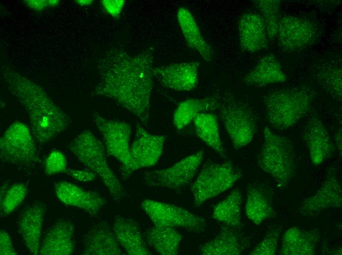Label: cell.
<instances>
[{"label":"cell","mask_w":342,"mask_h":255,"mask_svg":"<svg viewBox=\"0 0 342 255\" xmlns=\"http://www.w3.org/2000/svg\"><path fill=\"white\" fill-rule=\"evenodd\" d=\"M259 167L270 175L276 183L286 187L296 172V157L290 140L265 127L263 143L257 155Z\"/></svg>","instance_id":"5b68a950"},{"label":"cell","mask_w":342,"mask_h":255,"mask_svg":"<svg viewBox=\"0 0 342 255\" xmlns=\"http://www.w3.org/2000/svg\"><path fill=\"white\" fill-rule=\"evenodd\" d=\"M112 230L120 246L128 255H151L142 236L138 223L135 220L120 214L115 216Z\"/></svg>","instance_id":"44dd1931"},{"label":"cell","mask_w":342,"mask_h":255,"mask_svg":"<svg viewBox=\"0 0 342 255\" xmlns=\"http://www.w3.org/2000/svg\"><path fill=\"white\" fill-rule=\"evenodd\" d=\"M270 190L263 183L254 182L249 184L245 206L247 217L259 225L275 214Z\"/></svg>","instance_id":"603a6c76"},{"label":"cell","mask_w":342,"mask_h":255,"mask_svg":"<svg viewBox=\"0 0 342 255\" xmlns=\"http://www.w3.org/2000/svg\"><path fill=\"white\" fill-rule=\"evenodd\" d=\"M34 140L26 125L13 123L0 139L1 161L22 167L35 164L39 159Z\"/></svg>","instance_id":"ba28073f"},{"label":"cell","mask_w":342,"mask_h":255,"mask_svg":"<svg viewBox=\"0 0 342 255\" xmlns=\"http://www.w3.org/2000/svg\"><path fill=\"white\" fill-rule=\"evenodd\" d=\"M165 140L164 135L150 133L138 123L129 149L130 167L126 177L136 170L155 165L162 154Z\"/></svg>","instance_id":"4fadbf2b"},{"label":"cell","mask_w":342,"mask_h":255,"mask_svg":"<svg viewBox=\"0 0 342 255\" xmlns=\"http://www.w3.org/2000/svg\"><path fill=\"white\" fill-rule=\"evenodd\" d=\"M67 169L66 158L61 151L53 150L46 157L44 165L46 175L51 176L65 172Z\"/></svg>","instance_id":"d590c367"},{"label":"cell","mask_w":342,"mask_h":255,"mask_svg":"<svg viewBox=\"0 0 342 255\" xmlns=\"http://www.w3.org/2000/svg\"><path fill=\"white\" fill-rule=\"evenodd\" d=\"M319 35L318 26L312 20L285 16L279 20L276 39L282 50L292 52L311 46L317 40Z\"/></svg>","instance_id":"7c38bea8"},{"label":"cell","mask_w":342,"mask_h":255,"mask_svg":"<svg viewBox=\"0 0 342 255\" xmlns=\"http://www.w3.org/2000/svg\"><path fill=\"white\" fill-rule=\"evenodd\" d=\"M303 138L314 165H320L332 155L334 151L333 142L318 118L313 117L307 122L303 131Z\"/></svg>","instance_id":"ac0fdd59"},{"label":"cell","mask_w":342,"mask_h":255,"mask_svg":"<svg viewBox=\"0 0 342 255\" xmlns=\"http://www.w3.org/2000/svg\"><path fill=\"white\" fill-rule=\"evenodd\" d=\"M68 149L81 163L93 172L107 188L116 203L127 192L110 167L102 142L89 129H84L69 144Z\"/></svg>","instance_id":"3957f363"},{"label":"cell","mask_w":342,"mask_h":255,"mask_svg":"<svg viewBox=\"0 0 342 255\" xmlns=\"http://www.w3.org/2000/svg\"><path fill=\"white\" fill-rule=\"evenodd\" d=\"M282 231L280 225L270 227L259 243L250 253L252 255H274L278 249Z\"/></svg>","instance_id":"e575fe53"},{"label":"cell","mask_w":342,"mask_h":255,"mask_svg":"<svg viewBox=\"0 0 342 255\" xmlns=\"http://www.w3.org/2000/svg\"><path fill=\"white\" fill-rule=\"evenodd\" d=\"M203 157L204 151L201 149L168 168L145 171L142 175V182L148 187L182 190L193 180Z\"/></svg>","instance_id":"9c48e42d"},{"label":"cell","mask_w":342,"mask_h":255,"mask_svg":"<svg viewBox=\"0 0 342 255\" xmlns=\"http://www.w3.org/2000/svg\"><path fill=\"white\" fill-rule=\"evenodd\" d=\"M65 173L74 179L81 182H92L98 178L93 172L89 170H76L67 168Z\"/></svg>","instance_id":"8d00e7d4"},{"label":"cell","mask_w":342,"mask_h":255,"mask_svg":"<svg viewBox=\"0 0 342 255\" xmlns=\"http://www.w3.org/2000/svg\"><path fill=\"white\" fill-rule=\"evenodd\" d=\"M335 143L340 155H342V134L341 128L339 129L336 134Z\"/></svg>","instance_id":"60d3db41"},{"label":"cell","mask_w":342,"mask_h":255,"mask_svg":"<svg viewBox=\"0 0 342 255\" xmlns=\"http://www.w3.org/2000/svg\"><path fill=\"white\" fill-rule=\"evenodd\" d=\"M124 0H102V4L112 17L119 18L125 4Z\"/></svg>","instance_id":"74e56055"},{"label":"cell","mask_w":342,"mask_h":255,"mask_svg":"<svg viewBox=\"0 0 342 255\" xmlns=\"http://www.w3.org/2000/svg\"><path fill=\"white\" fill-rule=\"evenodd\" d=\"M193 122L198 137L220 155L225 156L217 116L208 112L201 113L194 118Z\"/></svg>","instance_id":"f1b7e54d"},{"label":"cell","mask_w":342,"mask_h":255,"mask_svg":"<svg viewBox=\"0 0 342 255\" xmlns=\"http://www.w3.org/2000/svg\"><path fill=\"white\" fill-rule=\"evenodd\" d=\"M147 244L162 255H174L178 253L182 235L174 228L154 225L145 232Z\"/></svg>","instance_id":"f546056e"},{"label":"cell","mask_w":342,"mask_h":255,"mask_svg":"<svg viewBox=\"0 0 342 255\" xmlns=\"http://www.w3.org/2000/svg\"><path fill=\"white\" fill-rule=\"evenodd\" d=\"M176 17L188 47L197 52L204 61L211 62L214 56V51L204 39L190 11L181 6L177 11Z\"/></svg>","instance_id":"cb8c5ba5"},{"label":"cell","mask_w":342,"mask_h":255,"mask_svg":"<svg viewBox=\"0 0 342 255\" xmlns=\"http://www.w3.org/2000/svg\"><path fill=\"white\" fill-rule=\"evenodd\" d=\"M319 84L336 99L342 98V69L330 64L320 69L317 74Z\"/></svg>","instance_id":"d6a6232c"},{"label":"cell","mask_w":342,"mask_h":255,"mask_svg":"<svg viewBox=\"0 0 342 255\" xmlns=\"http://www.w3.org/2000/svg\"><path fill=\"white\" fill-rule=\"evenodd\" d=\"M286 80V76L281 63L272 54L264 55L254 69L242 78L244 84L256 88L283 83Z\"/></svg>","instance_id":"484cf974"},{"label":"cell","mask_w":342,"mask_h":255,"mask_svg":"<svg viewBox=\"0 0 342 255\" xmlns=\"http://www.w3.org/2000/svg\"><path fill=\"white\" fill-rule=\"evenodd\" d=\"M2 74L9 91L25 107L36 142L47 144L67 129L70 117L42 88L10 68L4 69Z\"/></svg>","instance_id":"7a4b0ae2"},{"label":"cell","mask_w":342,"mask_h":255,"mask_svg":"<svg viewBox=\"0 0 342 255\" xmlns=\"http://www.w3.org/2000/svg\"><path fill=\"white\" fill-rule=\"evenodd\" d=\"M238 30L243 51L254 53L268 48L269 41L261 15L253 12L243 13L238 22Z\"/></svg>","instance_id":"d6986e66"},{"label":"cell","mask_w":342,"mask_h":255,"mask_svg":"<svg viewBox=\"0 0 342 255\" xmlns=\"http://www.w3.org/2000/svg\"><path fill=\"white\" fill-rule=\"evenodd\" d=\"M312 101V93L305 87L270 91L263 102L266 120L274 129H287L308 113Z\"/></svg>","instance_id":"277c9868"},{"label":"cell","mask_w":342,"mask_h":255,"mask_svg":"<svg viewBox=\"0 0 342 255\" xmlns=\"http://www.w3.org/2000/svg\"><path fill=\"white\" fill-rule=\"evenodd\" d=\"M0 255H17L13 247L10 236L5 230L2 229L0 231Z\"/></svg>","instance_id":"f35d334b"},{"label":"cell","mask_w":342,"mask_h":255,"mask_svg":"<svg viewBox=\"0 0 342 255\" xmlns=\"http://www.w3.org/2000/svg\"><path fill=\"white\" fill-rule=\"evenodd\" d=\"M154 50L150 47L136 54L121 47L108 50L98 62L99 80L93 94L109 98L147 127L154 85Z\"/></svg>","instance_id":"6da1fadb"},{"label":"cell","mask_w":342,"mask_h":255,"mask_svg":"<svg viewBox=\"0 0 342 255\" xmlns=\"http://www.w3.org/2000/svg\"><path fill=\"white\" fill-rule=\"evenodd\" d=\"M242 176L231 162L207 160L191 187L194 205L199 207L230 189Z\"/></svg>","instance_id":"52a82bcc"},{"label":"cell","mask_w":342,"mask_h":255,"mask_svg":"<svg viewBox=\"0 0 342 255\" xmlns=\"http://www.w3.org/2000/svg\"><path fill=\"white\" fill-rule=\"evenodd\" d=\"M200 65V62L196 61L172 63L154 67L153 74L165 88L177 92H189L198 85Z\"/></svg>","instance_id":"5bb4252c"},{"label":"cell","mask_w":342,"mask_h":255,"mask_svg":"<svg viewBox=\"0 0 342 255\" xmlns=\"http://www.w3.org/2000/svg\"><path fill=\"white\" fill-rule=\"evenodd\" d=\"M75 1L81 6H87L90 5L93 2L92 0H77Z\"/></svg>","instance_id":"b9f144b4"},{"label":"cell","mask_w":342,"mask_h":255,"mask_svg":"<svg viewBox=\"0 0 342 255\" xmlns=\"http://www.w3.org/2000/svg\"><path fill=\"white\" fill-rule=\"evenodd\" d=\"M319 239V234L315 231L307 230L297 227H292L287 230L283 235L280 254L314 255Z\"/></svg>","instance_id":"4316f807"},{"label":"cell","mask_w":342,"mask_h":255,"mask_svg":"<svg viewBox=\"0 0 342 255\" xmlns=\"http://www.w3.org/2000/svg\"><path fill=\"white\" fill-rule=\"evenodd\" d=\"M141 207L154 225L180 228L196 232L205 230V220L183 207L152 200H144Z\"/></svg>","instance_id":"30bf717a"},{"label":"cell","mask_w":342,"mask_h":255,"mask_svg":"<svg viewBox=\"0 0 342 255\" xmlns=\"http://www.w3.org/2000/svg\"><path fill=\"white\" fill-rule=\"evenodd\" d=\"M242 204L240 191L234 189L225 199L214 206L212 217L227 226L238 229L241 225Z\"/></svg>","instance_id":"4dcf8cb0"},{"label":"cell","mask_w":342,"mask_h":255,"mask_svg":"<svg viewBox=\"0 0 342 255\" xmlns=\"http://www.w3.org/2000/svg\"><path fill=\"white\" fill-rule=\"evenodd\" d=\"M92 120L104 140L107 153L122 164V174L126 177L130 167L129 141L132 128L127 123L113 120L94 112Z\"/></svg>","instance_id":"8fae6325"},{"label":"cell","mask_w":342,"mask_h":255,"mask_svg":"<svg viewBox=\"0 0 342 255\" xmlns=\"http://www.w3.org/2000/svg\"><path fill=\"white\" fill-rule=\"evenodd\" d=\"M46 206L36 203L27 206L20 213L17 224L18 230L28 252L39 254L40 239Z\"/></svg>","instance_id":"e0dca14e"},{"label":"cell","mask_w":342,"mask_h":255,"mask_svg":"<svg viewBox=\"0 0 342 255\" xmlns=\"http://www.w3.org/2000/svg\"><path fill=\"white\" fill-rule=\"evenodd\" d=\"M255 6L259 9L264 22L269 41L276 39L278 24L280 19L281 1L278 0H253Z\"/></svg>","instance_id":"1f68e13d"},{"label":"cell","mask_w":342,"mask_h":255,"mask_svg":"<svg viewBox=\"0 0 342 255\" xmlns=\"http://www.w3.org/2000/svg\"><path fill=\"white\" fill-rule=\"evenodd\" d=\"M341 185L335 177H329L313 196L305 199L300 206V211L305 215L317 214L330 207L342 206Z\"/></svg>","instance_id":"d4e9b609"},{"label":"cell","mask_w":342,"mask_h":255,"mask_svg":"<svg viewBox=\"0 0 342 255\" xmlns=\"http://www.w3.org/2000/svg\"><path fill=\"white\" fill-rule=\"evenodd\" d=\"M249 242L238 229L226 226L214 238L201 245L202 255H238L247 248Z\"/></svg>","instance_id":"7402d4cb"},{"label":"cell","mask_w":342,"mask_h":255,"mask_svg":"<svg viewBox=\"0 0 342 255\" xmlns=\"http://www.w3.org/2000/svg\"><path fill=\"white\" fill-rule=\"evenodd\" d=\"M75 226L68 219L57 220L47 230L40 245L42 255H70L75 251Z\"/></svg>","instance_id":"2e32d148"},{"label":"cell","mask_w":342,"mask_h":255,"mask_svg":"<svg viewBox=\"0 0 342 255\" xmlns=\"http://www.w3.org/2000/svg\"><path fill=\"white\" fill-rule=\"evenodd\" d=\"M218 109L233 148L237 150L249 144L257 128V117L252 107L227 92L220 99Z\"/></svg>","instance_id":"8992f818"},{"label":"cell","mask_w":342,"mask_h":255,"mask_svg":"<svg viewBox=\"0 0 342 255\" xmlns=\"http://www.w3.org/2000/svg\"><path fill=\"white\" fill-rule=\"evenodd\" d=\"M83 255H118L122 254L112 228L106 221L92 224L83 237Z\"/></svg>","instance_id":"ffe728a7"},{"label":"cell","mask_w":342,"mask_h":255,"mask_svg":"<svg viewBox=\"0 0 342 255\" xmlns=\"http://www.w3.org/2000/svg\"><path fill=\"white\" fill-rule=\"evenodd\" d=\"M25 3L31 9L38 11L48 7L56 6L59 0H25Z\"/></svg>","instance_id":"ab89813d"},{"label":"cell","mask_w":342,"mask_h":255,"mask_svg":"<svg viewBox=\"0 0 342 255\" xmlns=\"http://www.w3.org/2000/svg\"><path fill=\"white\" fill-rule=\"evenodd\" d=\"M220 99L217 96L203 98H189L181 102L175 108L172 122L178 130L186 128L199 114L218 108Z\"/></svg>","instance_id":"83f0119b"},{"label":"cell","mask_w":342,"mask_h":255,"mask_svg":"<svg viewBox=\"0 0 342 255\" xmlns=\"http://www.w3.org/2000/svg\"><path fill=\"white\" fill-rule=\"evenodd\" d=\"M54 191L61 203L79 208L92 216L99 214L107 202L100 194L66 181L55 183Z\"/></svg>","instance_id":"9a60e30c"},{"label":"cell","mask_w":342,"mask_h":255,"mask_svg":"<svg viewBox=\"0 0 342 255\" xmlns=\"http://www.w3.org/2000/svg\"><path fill=\"white\" fill-rule=\"evenodd\" d=\"M27 190V186L23 182H15L6 189L0 199V215L7 216L13 213L24 202Z\"/></svg>","instance_id":"836d02e7"}]
</instances>
